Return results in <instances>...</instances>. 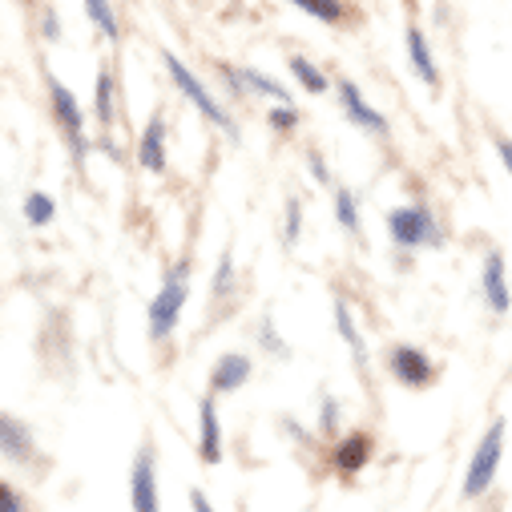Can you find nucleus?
<instances>
[{"label":"nucleus","mask_w":512,"mask_h":512,"mask_svg":"<svg viewBox=\"0 0 512 512\" xmlns=\"http://www.w3.org/2000/svg\"><path fill=\"white\" fill-rule=\"evenodd\" d=\"M404 41H408V61H412V69H416V77L424 81V85H440V69H436V57H432V45H428V37L412 25L408 33H404Z\"/></svg>","instance_id":"obj_15"},{"label":"nucleus","mask_w":512,"mask_h":512,"mask_svg":"<svg viewBox=\"0 0 512 512\" xmlns=\"http://www.w3.org/2000/svg\"><path fill=\"white\" fill-rule=\"evenodd\" d=\"M162 61H166L170 81H174V85L186 93V101H190V105H194V109H198L206 121H214L226 138H238V125H234V117H230V113L218 105V97H214V93H210V89H206V85H202V81H198V77H194V73H190V69H186L178 57H174V53H166Z\"/></svg>","instance_id":"obj_2"},{"label":"nucleus","mask_w":512,"mask_h":512,"mask_svg":"<svg viewBox=\"0 0 512 512\" xmlns=\"http://www.w3.org/2000/svg\"><path fill=\"white\" fill-rule=\"evenodd\" d=\"M230 287H234V259H230V254H222V263L214 271V299L230 295Z\"/></svg>","instance_id":"obj_25"},{"label":"nucleus","mask_w":512,"mask_h":512,"mask_svg":"<svg viewBox=\"0 0 512 512\" xmlns=\"http://www.w3.org/2000/svg\"><path fill=\"white\" fill-rule=\"evenodd\" d=\"M299 230H303V206L299 198H287V226H283V242H299Z\"/></svg>","instance_id":"obj_24"},{"label":"nucleus","mask_w":512,"mask_h":512,"mask_svg":"<svg viewBox=\"0 0 512 512\" xmlns=\"http://www.w3.org/2000/svg\"><path fill=\"white\" fill-rule=\"evenodd\" d=\"M496 154H500V162H504V170L512 174V142H508V138H496Z\"/></svg>","instance_id":"obj_31"},{"label":"nucleus","mask_w":512,"mask_h":512,"mask_svg":"<svg viewBox=\"0 0 512 512\" xmlns=\"http://www.w3.org/2000/svg\"><path fill=\"white\" fill-rule=\"evenodd\" d=\"M480 283H484V303H488V311L504 315V311H508V275H504V259H500L496 250L484 259V275H480Z\"/></svg>","instance_id":"obj_14"},{"label":"nucleus","mask_w":512,"mask_h":512,"mask_svg":"<svg viewBox=\"0 0 512 512\" xmlns=\"http://www.w3.org/2000/svg\"><path fill=\"white\" fill-rule=\"evenodd\" d=\"M335 331H339V339L347 343L351 359H355L359 367H367V343H363V335L355 331V319H351V311H347L343 299H335Z\"/></svg>","instance_id":"obj_17"},{"label":"nucleus","mask_w":512,"mask_h":512,"mask_svg":"<svg viewBox=\"0 0 512 512\" xmlns=\"http://www.w3.org/2000/svg\"><path fill=\"white\" fill-rule=\"evenodd\" d=\"M190 504H194V512H214V504H210V500H206V492H198V488L190 492Z\"/></svg>","instance_id":"obj_32"},{"label":"nucleus","mask_w":512,"mask_h":512,"mask_svg":"<svg viewBox=\"0 0 512 512\" xmlns=\"http://www.w3.org/2000/svg\"><path fill=\"white\" fill-rule=\"evenodd\" d=\"M307 170H311V174H315V182H323V186H327V182H331V174H327V162H323V158H319V154H315V150H311V154H307Z\"/></svg>","instance_id":"obj_30"},{"label":"nucleus","mask_w":512,"mask_h":512,"mask_svg":"<svg viewBox=\"0 0 512 512\" xmlns=\"http://www.w3.org/2000/svg\"><path fill=\"white\" fill-rule=\"evenodd\" d=\"M388 371L396 375V383H404V388H428L436 379V363L428 359V351H420L412 343H400L388 351Z\"/></svg>","instance_id":"obj_6"},{"label":"nucleus","mask_w":512,"mask_h":512,"mask_svg":"<svg viewBox=\"0 0 512 512\" xmlns=\"http://www.w3.org/2000/svg\"><path fill=\"white\" fill-rule=\"evenodd\" d=\"M335 218H339V226H343L347 234L359 238V198H355L347 186L335 190Z\"/></svg>","instance_id":"obj_18"},{"label":"nucleus","mask_w":512,"mask_h":512,"mask_svg":"<svg viewBox=\"0 0 512 512\" xmlns=\"http://www.w3.org/2000/svg\"><path fill=\"white\" fill-rule=\"evenodd\" d=\"M81 5H85L89 21L101 29V37H105V41H117V17H113V5H109V0H81Z\"/></svg>","instance_id":"obj_20"},{"label":"nucleus","mask_w":512,"mask_h":512,"mask_svg":"<svg viewBox=\"0 0 512 512\" xmlns=\"http://www.w3.org/2000/svg\"><path fill=\"white\" fill-rule=\"evenodd\" d=\"M222 73L234 85V93H263V97H271L279 105H291V93L279 81H271L267 73H259V69H222Z\"/></svg>","instance_id":"obj_10"},{"label":"nucleus","mask_w":512,"mask_h":512,"mask_svg":"<svg viewBox=\"0 0 512 512\" xmlns=\"http://www.w3.org/2000/svg\"><path fill=\"white\" fill-rule=\"evenodd\" d=\"M259 339L271 347V355H287V343L275 335V327H271V319H263V331H259Z\"/></svg>","instance_id":"obj_29"},{"label":"nucleus","mask_w":512,"mask_h":512,"mask_svg":"<svg viewBox=\"0 0 512 512\" xmlns=\"http://www.w3.org/2000/svg\"><path fill=\"white\" fill-rule=\"evenodd\" d=\"M246 379H250V359L238 355V351H230V355H222V359L214 363V371H210V388H214L218 396H226V392H238Z\"/></svg>","instance_id":"obj_13"},{"label":"nucleus","mask_w":512,"mask_h":512,"mask_svg":"<svg viewBox=\"0 0 512 512\" xmlns=\"http://www.w3.org/2000/svg\"><path fill=\"white\" fill-rule=\"evenodd\" d=\"M0 448L9 460H33V432L17 416H0Z\"/></svg>","instance_id":"obj_16"},{"label":"nucleus","mask_w":512,"mask_h":512,"mask_svg":"<svg viewBox=\"0 0 512 512\" xmlns=\"http://www.w3.org/2000/svg\"><path fill=\"white\" fill-rule=\"evenodd\" d=\"M291 5H299L303 13H311L323 25H339L343 21V0H291Z\"/></svg>","instance_id":"obj_21"},{"label":"nucleus","mask_w":512,"mask_h":512,"mask_svg":"<svg viewBox=\"0 0 512 512\" xmlns=\"http://www.w3.org/2000/svg\"><path fill=\"white\" fill-rule=\"evenodd\" d=\"M371 464V436L367 432H347L339 444H335V468L343 476H355Z\"/></svg>","instance_id":"obj_12"},{"label":"nucleus","mask_w":512,"mask_h":512,"mask_svg":"<svg viewBox=\"0 0 512 512\" xmlns=\"http://www.w3.org/2000/svg\"><path fill=\"white\" fill-rule=\"evenodd\" d=\"M138 166L150 170V174L166 170V121H162V113H154L146 121V134H142V146H138Z\"/></svg>","instance_id":"obj_11"},{"label":"nucleus","mask_w":512,"mask_h":512,"mask_svg":"<svg viewBox=\"0 0 512 512\" xmlns=\"http://www.w3.org/2000/svg\"><path fill=\"white\" fill-rule=\"evenodd\" d=\"M0 512H25V500H21V492L9 480L0 484Z\"/></svg>","instance_id":"obj_27"},{"label":"nucleus","mask_w":512,"mask_h":512,"mask_svg":"<svg viewBox=\"0 0 512 512\" xmlns=\"http://www.w3.org/2000/svg\"><path fill=\"white\" fill-rule=\"evenodd\" d=\"M93 113L101 125H113V73L101 69L97 73V101H93Z\"/></svg>","instance_id":"obj_22"},{"label":"nucleus","mask_w":512,"mask_h":512,"mask_svg":"<svg viewBox=\"0 0 512 512\" xmlns=\"http://www.w3.org/2000/svg\"><path fill=\"white\" fill-rule=\"evenodd\" d=\"M53 214H57V206H53V198H49V194L33 190V194L25 198V222H29V226H49V222H53Z\"/></svg>","instance_id":"obj_23"},{"label":"nucleus","mask_w":512,"mask_h":512,"mask_svg":"<svg viewBox=\"0 0 512 512\" xmlns=\"http://www.w3.org/2000/svg\"><path fill=\"white\" fill-rule=\"evenodd\" d=\"M339 105H343V113H347V121L351 125H359V130H367V134H388V117H383L379 109H371L367 101H363V93H359V85L355 81H339Z\"/></svg>","instance_id":"obj_8"},{"label":"nucleus","mask_w":512,"mask_h":512,"mask_svg":"<svg viewBox=\"0 0 512 512\" xmlns=\"http://www.w3.org/2000/svg\"><path fill=\"white\" fill-rule=\"evenodd\" d=\"M49 101H53V113H57V125H61V134L65 142L73 146V158L85 162V113L73 97V89L57 77H49Z\"/></svg>","instance_id":"obj_5"},{"label":"nucleus","mask_w":512,"mask_h":512,"mask_svg":"<svg viewBox=\"0 0 512 512\" xmlns=\"http://www.w3.org/2000/svg\"><path fill=\"white\" fill-rule=\"evenodd\" d=\"M319 428H323V432H335V428H339V404H335V396H323V416H319Z\"/></svg>","instance_id":"obj_28"},{"label":"nucleus","mask_w":512,"mask_h":512,"mask_svg":"<svg viewBox=\"0 0 512 512\" xmlns=\"http://www.w3.org/2000/svg\"><path fill=\"white\" fill-rule=\"evenodd\" d=\"M291 73H295V81H299L307 93H315V97L331 89V85H327V77H323V69H315L307 57H291Z\"/></svg>","instance_id":"obj_19"},{"label":"nucleus","mask_w":512,"mask_h":512,"mask_svg":"<svg viewBox=\"0 0 512 512\" xmlns=\"http://www.w3.org/2000/svg\"><path fill=\"white\" fill-rule=\"evenodd\" d=\"M198 456L206 464H218L222 460V428H218L214 396H202V404H198Z\"/></svg>","instance_id":"obj_9"},{"label":"nucleus","mask_w":512,"mask_h":512,"mask_svg":"<svg viewBox=\"0 0 512 512\" xmlns=\"http://www.w3.org/2000/svg\"><path fill=\"white\" fill-rule=\"evenodd\" d=\"M271 125H275L279 134H291L295 125H299V113H295L291 105H275V109H271Z\"/></svg>","instance_id":"obj_26"},{"label":"nucleus","mask_w":512,"mask_h":512,"mask_svg":"<svg viewBox=\"0 0 512 512\" xmlns=\"http://www.w3.org/2000/svg\"><path fill=\"white\" fill-rule=\"evenodd\" d=\"M130 504H134V512H162L154 448H142L138 460H134V472H130Z\"/></svg>","instance_id":"obj_7"},{"label":"nucleus","mask_w":512,"mask_h":512,"mask_svg":"<svg viewBox=\"0 0 512 512\" xmlns=\"http://www.w3.org/2000/svg\"><path fill=\"white\" fill-rule=\"evenodd\" d=\"M388 234L400 250H416V246H444V230L436 222V214L428 206H400L388 214Z\"/></svg>","instance_id":"obj_3"},{"label":"nucleus","mask_w":512,"mask_h":512,"mask_svg":"<svg viewBox=\"0 0 512 512\" xmlns=\"http://www.w3.org/2000/svg\"><path fill=\"white\" fill-rule=\"evenodd\" d=\"M500 452H504V420H492L488 432L480 436L472 460H468V472H464V500H476L492 488L496 480V468H500Z\"/></svg>","instance_id":"obj_4"},{"label":"nucleus","mask_w":512,"mask_h":512,"mask_svg":"<svg viewBox=\"0 0 512 512\" xmlns=\"http://www.w3.org/2000/svg\"><path fill=\"white\" fill-rule=\"evenodd\" d=\"M186 295H190V263L182 259V263H174L166 271V283L150 303V339L154 343L174 335V327L182 319V307H186Z\"/></svg>","instance_id":"obj_1"}]
</instances>
